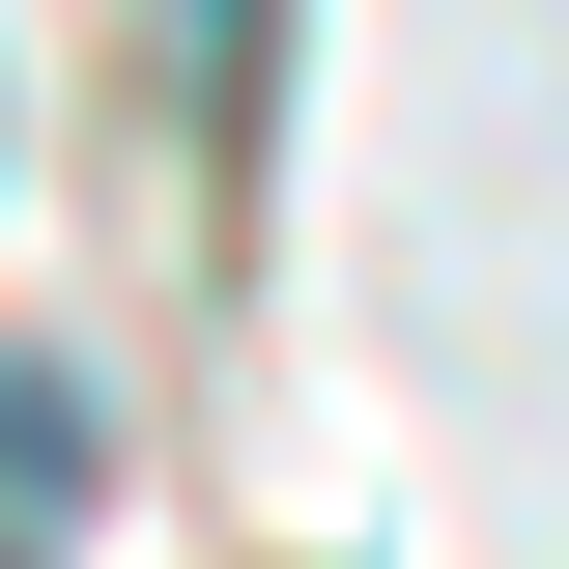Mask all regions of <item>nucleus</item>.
Returning a JSON list of instances; mask_svg holds the SVG:
<instances>
[{"mask_svg":"<svg viewBox=\"0 0 569 569\" xmlns=\"http://www.w3.org/2000/svg\"><path fill=\"white\" fill-rule=\"evenodd\" d=\"M142 58H171V114H200V171H257V114H284V0H142Z\"/></svg>","mask_w":569,"mask_h":569,"instance_id":"nucleus-1","label":"nucleus"}]
</instances>
